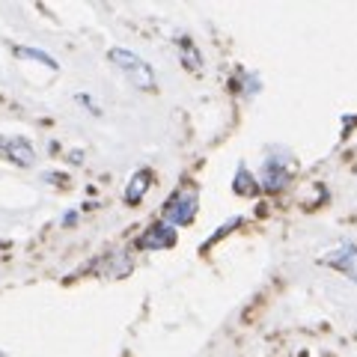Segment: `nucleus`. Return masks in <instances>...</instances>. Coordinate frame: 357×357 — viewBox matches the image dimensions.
Wrapping results in <instances>:
<instances>
[{
	"instance_id": "nucleus-1",
	"label": "nucleus",
	"mask_w": 357,
	"mask_h": 357,
	"mask_svg": "<svg viewBox=\"0 0 357 357\" xmlns=\"http://www.w3.org/2000/svg\"><path fill=\"white\" fill-rule=\"evenodd\" d=\"M110 63L119 66V69L128 75V81L137 86V89H155V72H152V66L143 60V57H137L134 51L110 48Z\"/></svg>"
},
{
	"instance_id": "nucleus-2",
	"label": "nucleus",
	"mask_w": 357,
	"mask_h": 357,
	"mask_svg": "<svg viewBox=\"0 0 357 357\" xmlns=\"http://www.w3.org/2000/svg\"><path fill=\"white\" fill-rule=\"evenodd\" d=\"M199 208V194L197 188H178V191L164 203V223H170V227H185V223H191L194 215Z\"/></svg>"
},
{
	"instance_id": "nucleus-3",
	"label": "nucleus",
	"mask_w": 357,
	"mask_h": 357,
	"mask_svg": "<svg viewBox=\"0 0 357 357\" xmlns=\"http://www.w3.org/2000/svg\"><path fill=\"white\" fill-rule=\"evenodd\" d=\"M289 182V167H286V152L271 149L262 167V188L268 194H277L280 188H286Z\"/></svg>"
},
{
	"instance_id": "nucleus-4",
	"label": "nucleus",
	"mask_w": 357,
	"mask_h": 357,
	"mask_svg": "<svg viewBox=\"0 0 357 357\" xmlns=\"http://www.w3.org/2000/svg\"><path fill=\"white\" fill-rule=\"evenodd\" d=\"M176 241H178V229L170 227V223H164V220H155L152 227L137 238V248H143V250H167V248H173Z\"/></svg>"
},
{
	"instance_id": "nucleus-5",
	"label": "nucleus",
	"mask_w": 357,
	"mask_h": 357,
	"mask_svg": "<svg viewBox=\"0 0 357 357\" xmlns=\"http://www.w3.org/2000/svg\"><path fill=\"white\" fill-rule=\"evenodd\" d=\"M0 155H6L18 167H33L36 164V149L30 146L24 137H0Z\"/></svg>"
},
{
	"instance_id": "nucleus-6",
	"label": "nucleus",
	"mask_w": 357,
	"mask_h": 357,
	"mask_svg": "<svg viewBox=\"0 0 357 357\" xmlns=\"http://www.w3.org/2000/svg\"><path fill=\"white\" fill-rule=\"evenodd\" d=\"M325 265L328 268H337V271H342V274H349L351 280L357 283V248H354L351 241H342L340 248L325 259Z\"/></svg>"
},
{
	"instance_id": "nucleus-7",
	"label": "nucleus",
	"mask_w": 357,
	"mask_h": 357,
	"mask_svg": "<svg viewBox=\"0 0 357 357\" xmlns=\"http://www.w3.org/2000/svg\"><path fill=\"white\" fill-rule=\"evenodd\" d=\"M149 185H152V173L143 167V170H137L131 176V182H128V188H126V203L128 206H137L140 199H143V194L149 191Z\"/></svg>"
},
{
	"instance_id": "nucleus-8",
	"label": "nucleus",
	"mask_w": 357,
	"mask_h": 357,
	"mask_svg": "<svg viewBox=\"0 0 357 357\" xmlns=\"http://www.w3.org/2000/svg\"><path fill=\"white\" fill-rule=\"evenodd\" d=\"M232 191L241 194V197H256V194H259V185H256V178L250 176V170L244 164L238 167L236 178H232Z\"/></svg>"
},
{
	"instance_id": "nucleus-9",
	"label": "nucleus",
	"mask_w": 357,
	"mask_h": 357,
	"mask_svg": "<svg viewBox=\"0 0 357 357\" xmlns=\"http://www.w3.org/2000/svg\"><path fill=\"white\" fill-rule=\"evenodd\" d=\"M178 54H182V63H185V69H191V72H199L203 69V60H199V54H197V48H194V42L191 39H178Z\"/></svg>"
},
{
	"instance_id": "nucleus-10",
	"label": "nucleus",
	"mask_w": 357,
	"mask_h": 357,
	"mask_svg": "<svg viewBox=\"0 0 357 357\" xmlns=\"http://www.w3.org/2000/svg\"><path fill=\"white\" fill-rule=\"evenodd\" d=\"M15 54H18V57H27V60H36V63H42V66H48V69H54V72L60 69L57 60H54L51 54H45L42 48H15Z\"/></svg>"
}]
</instances>
